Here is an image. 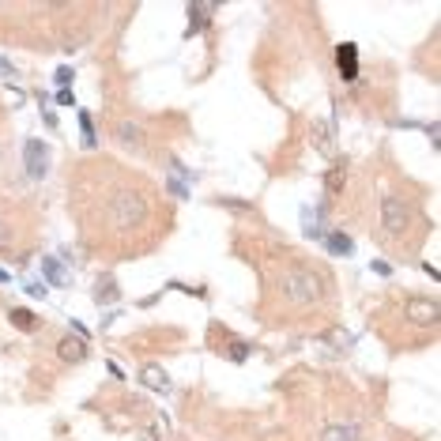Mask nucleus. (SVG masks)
Instances as JSON below:
<instances>
[{
  "label": "nucleus",
  "instance_id": "obj_1",
  "mask_svg": "<svg viewBox=\"0 0 441 441\" xmlns=\"http://www.w3.org/2000/svg\"><path fill=\"white\" fill-rule=\"evenodd\" d=\"M279 291L291 302H317L320 294H325V283H320V276L309 268H287L283 276H279Z\"/></svg>",
  "mask_w": 441,
  "mask_h": 441
},
{
  "label": "nucleus",
  "instance_id": "obj_2",
  "mask_svg": "<svg viewBox=\"0 0 441 441\" xmlns=\"http://www.w3.org/2000/svg\"><path fill=\"white\" fill-rule=\"evenodd\" d=\"M143 215H147V196H143V192L121 189L114 196V227L132 230L136 223H143Z\"/></svg>",
  "mask_w": 441,
  "mask_h": 441
},
{
  "label": "nucleus",
  "instance_id": "obj_3",
  "mask_svg": "<svg viewBox=\"0 0 441 441\" xmlns=\"http://www.w3.org/2000/svg\"><path fill=\"white\" fill-rule=\"evenodd\" d=\"M381 227L389 238H404L411 230V204L404 196H396V192H389L381 200Z\"/></svg>",
  "mask_w": 441,
  "mask_h": 441
},
{
  "label": "nucleus",
  "instance_id": "obj_4",
  "mask_svg": "<svg viewBox=\"0 0 441 441\" xmlns=\"http://www.w3.org/2000/svg\"><path fill=\"white\" fill-rule=\"evenodd\" d=\"M23 174L30 181H42L50 174V147L42 140H27L23 143Z\"/></svg>",
  "mask_w": 441,
  "mask_h": 441
},
{
  "label": "nucleus",
  "instance_id": "obj_5",
  "mask_svg": "<svg viewBox=\"0 0 441 441\" xmlns=\"http://www.w3.org/2000/svg\"><path fill=\"white\" fill-rule=\"evenodd\" d=\"M404 314L415 320V325H438V317H441V306H438V298H427V294H411L407 298V306H404Z\"/></svg>",
  "mask_w": 441,
  "mask_h": 441
},
{
  "label": "nucleus",
  "instance_id": "obj_6",
  "mask_svg": "<svg viewBox=\"0 0 441 441\" xmlns=\"http://www.w3.org/2000/svg\"><path fill=\"white\" fill-rule=\"evenodd\" d=\"M117 298H121V287H117L114 271H102V276L94 279V287H91V302L99 309H110V306H117Z\"/></svg>",
  "mask_w": 441,
  "mask_h": 441
},
{
  "label": "nucleus",
  "instance_id": "obj_7",
  "mask_svg": "<svg viewBox=\"0 0 441 441\" xmlns=\"http://www.w3.org/2000/svg\"><path fill=\"white\" fill-rule=\"evenodd\" d=\"M302 230H306V238L320 242V238L328 234V207H325V204H309V207H302Z\"/></svg>",
  "mask_w": 441,
  "mask_h": 441
},
{
  "label": "nucleus",
  "instance_id": "obj_8",
  "mask_svg": "<svg viewBox=\"0 0 441 441\" xmlns=\"http://www.w3.org/2000/svg\"><path fill=\"white\" fill-rule=\"evenodd\" d=\"M336 68H340V76H343V83H355L358 79V45L355 42H340L336 45Z\"/></svg>",
  "mask_w": 441,
  "mask_h": 441
},
{
  "label": "nucleus",
  "instance_id": "obj_9",
  "mask_svg": "<svg viewBox=\"0 0 441 441\" xmlns=\"http://www.w3.org/2000/svg\"><path fill=\"white\" fill-rule=\"evenodd\" d=\"M140 384L143 389H151V392H158V396H170L174 392V381H170V373L163 370L158 362H147V366H140Z\"/></svg>",
  "mask_w": 441,
  "mask_h": 441
},
{
  "label": "nucleus",
  "instance_id": "obj_10",
  "mask_svg": "<svg viewBox=\"0 0 441 441\" xmlns=\"http://www.w3.org/2000/svg\"><path fill=\"white\" fill-rule=\"evenodd\" d=\"M320 242H325V253L336 256V260H347V256H355V238H351L347 230H328Z\"/></svg>",
  "mask_w": 441,
  "mask_h": 441
},
{
  "label": "nucleus",
  "instance_id": "obj_11",
  "mask_svg": "<svg viewBox=\"0 0 441 441\" xmlns=\"http://www.w3.org/2000/svg\"><path fill=\"white\" fill-rule=\"evenodd\" d=\"M42 279H45L50 287H57V291H64V287L72 283V276H68V268H64V260H61V256H53V253L42 256Z\"/></svg>",
  "mask_w": 441,
  "mask_h": 441
},
{
  "label": "nucleus",
  "instance_id": "obj_12",
  "mask_svg": "<svg viewBox=\"0 0 441 441\" xmlns=\"http://www.w3.org/2000/svg\"><path fill=\"white\" fill-rule=\"evenodd\" d=\"M57 355L64 358V362H83V358H87V343L76 340V336H64V340H57Z\"/></svg>",
  "mask_w": 441,
  "mask_h": 441
},
{
  "label": "nucleus",
  "instance_id": "obj_13",
  "mask_svg": "<svg viewBox=\"0 0 441 441\" xmlns=\"http://www.w3.org/2000/svg\"><path fill=\"white\" fill-rule=\"evenodd\" d=\"M215 12V4H189V30H185V38H196L200 30L207 27V15Z\"/></svg>",
  "mask_w": 441,
  "mask_h": 441
},
{
  "label": "nucleus",
  "instance_id": "obj_14",
  "mask_svg": "<svg viewBox=\"0 0 441 441\" xmlns=\"http://www.w3.org/2000/svg\"><path fill=\"white\" fill-rule=\"evenodd\" d=\"M117 136H121V143H125V147H132V151L143 147V128L136 121H117Z\"/></svg>",
  "mask_w": 441,
  "mask_h": 441
},
{
  "label": "nucleus",
  "instance_id": "obj_15",
  "mask_svg": "<svg viewBox=\"0 0 441 441\" xmlns=\"http://www.w3.org/2000/svg\"><path fill=\"white\" fill-rule=\"evenodd\" d=\"M320 441H362V430H358V427H343V422H332V427H325Z\"/></svg>",
  "mask_w": 441,
  "mask_h": 441
},
{
  "label": "nucleus",
  "instance_id": "obj_16",
  "mask_svg": "<svg viewBox=\"0 0 441 441\" xmlns=\"http://www.w3.org/2000/svg\"><path fill=\"white\" fill-rule=\"evenodd\" d=\"M79 140H83V147L87 151H94V147H99V132H94V117L91 114H87V110H79Z\"/></svg>",
  "mask_w": 441,
  "mask_h": 441
},
{
  "label": "nucleus",
  "instance_id": "obj_17",
  "mask_svg": "<svg viewBox=\"0 0 441 441\" xmlns=\"http://www.w3.org/2000/svg\"><path fill=\"white\" fill-rule=\"evenodd\" d=\"M343 181H347V158H336L332 170L325 174V189H328V192H340Z\"/></svg>",
  "mask_w": 441,
  "mask_h": 441
},
{
  "label": "nucleus",
  "instance_id": "obj_18",
  "mask_svg": "<svg viewBox=\"0 0 441 441\" xmlns=\"http://www.w3.org/2000/svg\"><path fill=\"white\" fill-rule=\"evenodd\" d=\"M8 320H12L15 328H23V332H38V325H42V320H38V314H30V309H12V314H8Z\"/></svg>",
  "mask_w": 441,
  "mask_h": 441
},
{
  "label": "nucleus",
  "instance_id": "obj_19",
  "mask_svg": "<svg viewBox=\"0 0 441 441\" xmlns=\"http://www.w3.org/2000/svg\"><path fill=\"white\" fill-rule=\"evenodd\" d=\"M314 143H317V151H320V155H332V151H336V140H332V128H328V125H314Z\"/></svg>",
  "mask_w": 441,
  "mask_h": 441
},
{
  "label": "nucleus",
  "instance_id": "obj_20",
  "mask_svg": "<svg viewBox=\"0 0 441 441\" xmlns=\"http://www.w3.org/2000/svg\"><path fill=\"white\" fill-rule=\"evenodd\" d=\"M0 79H8V87H12V91H23V87H19V68H15L8 57H0Z\"/></svg>",
  "mask_w": 441,
  "mask_h": 441
},
{
  "label": "nucleus",
  "instance_id": "obj_21",
  "mask_svg": "<svg viewBox=\"0 0 441 441\" xmlns=\"http://www.w3.org/2000/svg\"><path fill=\"white\" fill-rule=\"evenodd\" d=\"M170 174H174V178H181L185 185H192V181H196V170H189V166L181 163L178 155H170Z\"/></svg>",
  "mask_w": 441,
  "mask_h": 441
},
{
  "label": "nucleus",
  "instance_id": "obj_22",
  "mask_svg": "<svg viewBox=\"0 0 441 441\" xmlns=\"http://www.w3.org/2000/svg\"><path fill=\"white\" fill-rule=\"evenodd\" d=\"M38 106H42V121L50 128H57V110H53V102H50V94H45V91H38Z\"/></svg>",
  "mask_w": 441,
  "mask_h": 441
},
{
  "label": "nucleus",
  "instance_id": "obj_23",
  "mask_svg": "<svg viewBox=\"0 0 441 441\" xmlns=\"http://www.w3.org/2000/svg\"><path fill=\"white\" fill-rule=\"evenodd\" d=\"M249 351H253V343L234 340V343H230V362H245V358H249Z\"/></svg>",
  "mask_w": 441,
  "mask_h": 441
},
{
  "label": "nucleus",
  "instance_id": "obj_24",
  "mask_svg": "<svg viewBox=\"0 0 441 441\" xmlns=\"http://www.w3.org/2000/svg\"><path fill=\"white\" fill-rule=\"evenodd\" d=\"M53 79L61 83V91H68V83L76 79V68L72 64H57V72H53Z\"/></svg>",
  "mask_w": 441,
  "mask_h": 441
},
{
  "label": "nucleus",
  "instance_id": "obj_25",
  "mask_svg": "<svg viewBox=\"0 0 441 441\" xmlns=\"http://www.w3.org/2000/svg\"><path fill=\"white\" fill-rule=\"evenodd\" d=\"M166 189H170L178 200H189V192H192V185H185V181H181V178H174V174H170V181H166Z\"/></svg>",
  "mask_w": 441,
  "mask_h": 441
},
{
  "label": "nucleus",
  "instance_id": "obj_26",
  "mask_svg": "<svg viewBox=\"0 0 441 441\" xmlns=\"http://www.w3.org/2000/svg\"><path fill=\"white\" fill-rule=\"evenodd\" d=\"M23 291H27L30 298H45V283H34V279H23Z\"/></svg>",
  "mask_w": 441,
  "mask_h": 441
},
{
  "label": "nucleus",
  "instance_id": "obj_27",
  "mask_svg": "<svg viewBox=\"0 0 441 441\" xmlns=\"http://www.w3.org/2000/svg\"><path fill=\"white\" fill-rule=\"evenodd\" d=\"M68 328H72V336H76V340H83V343H87V340H91V328H87V325H83V320H72V325H68Z\"/></svg>",
  "mask_w": 441,
  "mask_h": 441
},
{
  "label": "nucleus",
  "instance_id": "obj_28",
  "mask_svg": "<svg viewBox=\"0 0 441 441\" xmlns=\"http://www.w3.org/2000/svg\"><path fill=\"white\" fill-rule=\"evenodd\" d=\"M370 268H373V276H384V279L392 276V260H381V256H378V260L370 264Z\"/></svg>",
  "mask_w": 441,
  "mask_h": 441
},
{
  "label": "nucleus",
  "instance_id": "obj_29",
  "mask_svg": "<svg viewBox=\"0 0 441 441\" xmlns=\"http://www.w3.org/2000/svg\"><path fill=\"white\" fill-rule=\"evenodd\" d=\"M8 245H12V227L0 223V249H8Z\"/></svg>",
  "mask_w": 441,
  "mask_h": 441
},
{
  "label": "nucleus",
  "instance_id": "obj_30",
  "mask_svg": "<svg viewBox=\"0 0 441 441\" xmlns=\"http://www.w3.org/2000/svg\"><path fill=\"white\" fill-rule=\"evenodd\" d=\"M106 370H110V378H114V381H125V370H121V366L114 362V358H110V362H106Z\"/></svg>",
  "mask_w": 441,
  "mask_h": 441
},
{
  "label": "nucleus",
  "instance_id": "obj_31",
  "mask_svg": "<svg viewBox=\"0 0 441 441\" xmlns=\"http://www.w3.org/2000/svg\"><path fill=\"white\" fill-rule=\"evenodd\" d=\"M57 102H61V106H76V94H72V91H57Z\"/></svg>",
  "mask_w": 441,
  "mask_h": 441
},
{
  "label": "nucleus",
  "instance_id": "obj_32",
  "mask_svg": "<svg viewBox=\"0 0 441 441\" xmlns=\"http://www.w3.org/2000/svg\"><path fill=\"white\" fill-rule=\"evenodd\" d=\"M8 279H12V276H8V271H4V268H0V283H8Z\"/></svg>",
  "mask_w": 441,
  "mask_h": 441
}]
</instances>
